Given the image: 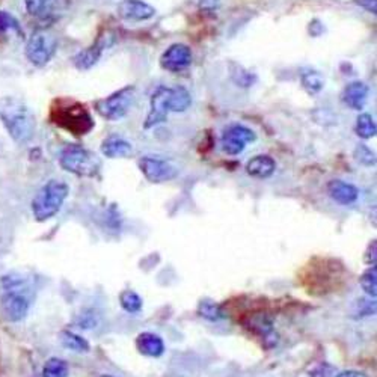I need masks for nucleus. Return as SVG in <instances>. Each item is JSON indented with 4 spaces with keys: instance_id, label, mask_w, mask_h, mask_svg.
I'll use <instances>...</instances> for the list:
<instances>
[{
    "instance_id": "obj_1",
    "label": "nucleus",
    "mask_w": 377,
    "mask_h": 377,
    "mask_svg": "<svg viewBox=\"0 0 377 377\" xmlns=\"http://www.w3.org/2000/svg\"><path fill=\"white\" fill-rule=\"evenodd\" d=\"M0 121L17 144L28 142L35 133V117L23 102L14 97L0 98Z\"/></svg>"
},
{
    "instance_id": "obj_2",
    "label": "nucleus",
    "mask_w": 377,
    "mask_h": 377,
    "mask_svg": "<svg viewBox=\"0 0 377 377\" xmlns=\"http://www.w3.org/2000/svg\"><path fill=\"white\" fill-rule=\"evenodd\" d=\"M70 187L62 180H50L32 200V213L38 222L55 218L68 198Z\"/></svg>"
},
{
    "instance_id": "obj_3",
    "label": "nucleus",
    "mask_w": 377,
    "mask_h": 377,
    "mask_svg": "<svg viewBox=\"0 0 377 377\" xmlns=\"http://www.w3.org/2000/svg\"><path fill=\"white\" fill-rule=\"evenodd\" d=\"M59 165L70 174L89 178L95 177L102 168V163L97 155L80 145L65 146L61 153Z\"/></svg>"
},
{
    "instance_id": "obj_4",
    "label": "nucleus",
    "mask_w": 377,
    "mask_h": 377,
    "mask_svg": "<svg viewBox=\"0 0 377 377\" xmlns=\"http://www.w3.org/2000/svg\"><path fill=\"white\" fill-rule=\"evenodd\" d=\"M136 89L135 86L122 88L119 91L113 93L112 95L102 98L95 103V110L100 117L108 121H118L124 118L127 112L135 103Z\"/></svg>"
},
{
    "instance_id": "obj_5",
    "label": "nucleus",
    "mask_w": 377,
    "mask_h": 377,
    "mask_svg": "<svg viewBox=\"0 0 377 377\" xmlns=\"http://www.w3.org/2000/svg\"><path fill=\"white\" fill-rule=\"evenodd\" d=\"M57 50V39L52 32L39 29L32 34L26 44V57L35 67H46Z\"/></svg>"
},
{
    "instance_id": "obj_6",
    "label": "nucleus",
    "mask_w": 377,
    "mask_h": 377,
    "mask_svg": "<svg viewBox=\"0 0 377 377\" xmlns=\"http://www.w3.org/2000/svg\"><path fill=\"white\" fill-rule=\"evenodd\" d=\"M139 168H141L144 177L150 183L155 184L171 182L178 175V171L174 165H171L166 160L151 157V155H146L139 160Z\"/></svg>"
},
{
    "instance_id": "obj_7",
    "label": "nucleus",
    "mask_w": 377,
    "mask_h": 377,
    "mask_svg": "<svg viewBox=\"0 0 377 377\" xmlns=\"http://www.w3.org/2000/svg\"><path fill=\"white\" fill-rule=\"evenodd\" d=\"M56 124H61L75 135H85L94 127L91 117H89V113L81 106L59 110V115L56 118Z\"/></svg>"
},
{
    "instance_id": "obj_8",
    "label": "nucleus",
    "mask_w": 377,
    "mask_h": 377,
    "mask_svg": "<svg viewBox=\"0 0 377 377\" xmlns=\"http://www.w3.org/2000/svg\"><path fill=\"white\" fill-rule=\"evenodd\" d=\"M0 308H2V314L8 322L17 323L26 318L30 303L24 294L15 290H8L0 299Z\"/></svg>"
},
{
    "instance_id": "obj_9",
    "label": "nucleus",
    "mask_w": 377,
    "mask_h": 377,
    "mask_svg": "<svg viewBox=\"0 0 377 377\" xmlns=\"http://www.w3.org/2000/svg\"><path fill=\"white\" fill-rule=\"evenodd\" d=\"M255 139L257 135L251 128L234 124L225 130L222 136V150L228 155H239L246 148V145L253 142Z\"/></svg>"
},
{
    "instance_id": "obj_10",
    "label": "nucleus",
    "mask_w": 377,
    "mask_h": 377,
    "mask_svg": "<svg viewBox=\"0 0 377 377\" xmlns=\"http://www.w3.org/2000/svg\"><path fill=\"white\" fill-rule=\"evenodd\" d=\"M192 59L193 56H192L191 47L182 43H177V44H172L169 48H166V52L162 55L160 65L162 68L166 71L180 72L191 67Z\"/></svg>"
},
{
    "instance_id": "obj_11",
    "label": "nucleus",
    "mask_w": 377,
    "mask_h": 377,
    "mask_svg": "<svg viewBox=\"0 0 377 377\" xmlns=\"http://www.w3.org/2000/svg\"><path fill=\"white\" fill-rule=\"evenodd\" d=\"M169 93H171V88H166V86H159L153 93L151 100H150V112L148 115H146V119L144 124L145 128H153L166 121L168 113H169V108H168Z\"/></svg>"
},
{
    "instance_id": "obj_12",
    "label": "nucleus",
    "mask_w": 377,
    "mask_h": 377,
    "mask_svg": "<svg viewBox=\"0 0 377 377\" xmlns=\"http://www.w3.org/2000/svg\"><path fill=\"white\" fill-rule=\"evenodd\" d=\"M112 44H113V37L109 35V34H106L104 37L98 38L95 41V44L85 48V50L79 52L75 57H72V64H75V67L77 70L93 68L94 65H97V62L100 61V57L103 56L106 48L110 47Z\"/></svg>"
},
{
    "instance_id": "obj_13",
    "label": "nucleus",
    "mask_w": 377,
    "mask_h": 377,
    "mask_svg": "<svg viewBox=\"0 0 377 377\" xmlns=\"http://www.w3.org/2000/svg\"><path fill=\"white\" fill-rule=\"evenodd\" d=\"M118 15L128 21H146L155 15V10L142 0H122L118 5Z\"/></svg>"
},
{
    "instance_id": "obj_14",
    "label": "nucleus",
    "mask_w": 377,
    "mask_h": 377,
    "mask_svg": "<svg viewBox=\"0 0 377 377\" xmlns=\"http://www.w3.org/2000/svg\"><path fill=\"white\" fill-rule=\"evenodd\" d=\"M327 193H329L335 202L341 204V206H350L359 196L358 187L342 182V180H332V182H329V184H327Z\"/></svg>"
},
{
    "instance_id": "obj_15",
    "label": "nucleus",
    "mask_w": 377,
    "mask_h": 377,
    "mask_svg": "<svg viewBox=\"0 0 377 377\" xmlns=\"http://www.w3.org/2000/svg\"><path fill=\"white\" fill-rule=\"evenodd\" d=\"M368 93L370 89L364 81H351L342 91V102L346 103L350 109L362 110L367 103Z\"/></svg>"
},
{
    "instance_id": "obj_16",
    "label": "nucleus",
    "mask_w": 377,
    "mask_h": 377,
    "mask_svg": "<svg viewBox=\"0 0 377 377\" xmlns=\"http://www.w3.org/2000/svg\"><path fill=\"white\" fill-rule=\"evenodd\" d=\"M136 347L144 356L148 358H160L165 354V342H163L162 337L153 332H144L137 335Z\"/></svg>"
},
{
    "instance_id": "obj_17",
    "label": "nucleus",
    "mask_w": 377,
    "mask_h": 377,
    "mask_svg": "<svg viewBox=\"0 0 377 377\" xmlns=\"http://www.w3.org/2000/svg\"><path fill=\"white\" fill-rule=\"evenodd\" d=\"M276 169V162L270 157V155H255V157H252L248 165H246V172L253 178L258 180H266L270 178L275 174Z\"/></svg>"
},
{
    "instance_id": "obj_18",
    "label": "nucleus",
    "mask_w": 377,
    "mask_h": 377,
    "mask_svg": "<svg viewBox=\"0 0 377 377\" xmlns=\"http://www.w3.org/2000/svg\"><path fill=\"white\" fill-rule=\"evenodd\" d=\"M132 151H133L132 144L118 136L108 137L102 145V153L109 159L127 157V155L132 154Z\"/></svg>"
},
{
    "instance_id": "obj_19",
    "label": "nucleus",
    "mask_w": 377,
    "mask_h": 377,
    "mask_svg": "<svg viewBox=\"0 0 377 377\" xmlns=\"http://www.w3.org/2000/svg\"><path fill=\"white\" fill-rule=\"evenodd\" d=\"M191 106H192V97H191V93H188L184 86L171 88L169 100H168L169 112L182 113V112H186Z\"/></svg>"
},
{
    "instance_id": "obj_20",
    "label": "nucleus",
    "mask_w": 377,
    "mask_h": 377,
    "mask_svg": "<svg viewBox=\"0 0 377 377\" xmlns=\"http://www.w3.org/2000/svg\"><path fill=\"white\" fill-rule=\"evenodd\" d=\"M59 340L65 349L76 351V354H86V351H89V342L84 337L71 331H62L59 334Z\"/></svg>"
},
{
    "instance_id": "obj_21",
    "label": "nucleus",
    "mask_w": 377,
    "mask_h": 377,
    "mask_svg": "<svg viewBox=\"0 0 377 377\" xmlns=\"http://www.w3.org/2000/svg\"><path fill=\"white\" fill-rule=\"evenodd\" d=\"M302 86L309 95H316L325 88V79L318 71H305L300 76Z\"/></svg>"
},
{
    "instance_id": "obj_22",
    "label": "nucleus",
    "mask_w": 377,
    "mask_h": 377,
    "mask_svg": "<svg viewBox=\"0 0 377 377\" xmlns=\"http://www.w3.org/2000/svg\"><path fill=\"white\" fill-rule=\"evenodd\" d=\"M119 303L122 309L126 311L128 314H137L141 313V309L144 307L142 298L139 296V294L133 290H124L121 291L119 294Z\"/></svg>"
},
{
    "instance_id": "obj_23",
    "label": "nucleus",
    "mask_w": 377,
    "mask_h": 377,
    "mask_svg": "<svg viewBox=\"0 0 377 377\" xmlns=\"http://www.w3.org/2000/svg\"><path fill=\"white\" fill-rule=\"evenodd\" d=\"M68 373L67 360L61 358H50L43 367V377H67Z\"/></svg>"
},
{
    "instance_id": "obj_24",
    "label": "nucleus",
    "mask_w": 377,
    "mask_h": 377,
    "mask_svg": "<svg viewBox=\"0 0 377 377\" xmlns=\"http://www.w3.org/2000/svg\"><path fill=\"white\" fill-rule=\"evenodd\" d=\"M198 313L201 317L207 318V320L210 322H219L226 317L222 307L213 300H201L198 307Z\"/></svg>"
},
{
    "instance_id": "obj_25",
    "label": "nucleus",
    "mask_w": 377,
    "mask_h": 377,
    "mask_svg": "<svg viewBox=\"0 0 377 377\" xmlns=\"http://www.w3.org/2000/svg\"><path fill=\"white\" fill-rule=\"evenodd\" d=\"M377 133L374 118L370 113L359 115L356 119V135L362 139H371Z\"/></svg>"
},
{
    "instance_id": "obj_26",
    "label": "nucleus",
    "mask_w": 377,
    "mask_h": 377,
    "mask_svg": "<svg viewBox=\"0 0 377 377\" xmlns=\"http://www.w3.org/2000/svg\"><path fill=\"white\" fill-rule=\"evenodd\" d=\"M359 284L368 298L376 299L377 296V269L376 266H370L365 272L360 275Z\"/></svg>"
},
{
    "instance_id": "obj_27",
    "label": "nucleus",
    "mask_w": 377,
    "mask_h": 377,
    "mask_svg": "<svg viewBox=\"0 0 377 377\" xmlns=\"http://www.w3.org/2000/svg\"><path fill=\"white\" fill-rule=\"evenodd\" d=\"M26 10L34 17H46L50 12L53 0H24Z\"/></svg>"
},
{
    "instance_id": "obj_28",
    "label": "nucleus",
    "mask_w": 377,
    "mask_h": 377,
    "mask_svg": "<svg viewBox=\"0 0 377 377\" xmlns=\"http://www.w3.org/2000/svg\"><path fill=\"white\" fill-rule=\"evenodd\" d=\"M8 30L17 32L19 35L23 37V29L20 26V23L15 20L11 14H8L6 11H0V34H5Z\"/></svg>"
},
{
    "instance_id": "obj_29",
    "label": "nucleus",
    "mask_w": 377,
    "mask_h": 377,
    "mask_svg": "<svg viewBox=\"0 0 377 377\" xmlns=\"http://www.w3.org/2000/svg\"><path fill=\"white\" fill-rule=\"evenodd\" d=\"M235 71L233 70L231 71V76H233V79H234V81H235V84L237 85H240V86H244V88H249V86H252V84H253V81H255V76H253V75H251V72L249 71H246V70H243L242 67H240V65H239V67H237V65H235Z\"/></svg>"
},
{
    "instance_id": "obj_30",
    "label": "nucleus",
    "mask_w": 377,
    "mask_h": 377,
    "mask_svg": "<svg viewBox=\"0 0 377 377\" xmlns=\"http://www.w3.org/2000/svg\"><path fill=\"white\" fill-rule=\"evenodd\" d=\"M355 157L359 163H362L365 166H374L376 165V157L374 153L368 148L365 145H359L355 150Z\"/></svg>"
},
{
    "instance_id": "obj_31",
    "label": "nucleus",
    "mask_w": 377,
    "mask_h": 377,
    "mask_svg": "<svg viewBox=\"0 0 377 377\" xmlns=\"http://www.w3.org/2000/svg\"><path fill=\"white\" fill-rule=\"evenodd\" d=\"M332 373H334V367L326 362H322L309 373V377H332Z\"/></svg>"
},
{
    "instance_id": "obj_32",
    "label": "nucleus",
    "mask_w": 377,
    "mask_h": 377,
    "mask_svg": "<svg viewBox=\"0 0 377 377\" xmlns=\"http://www.w3.org/2000/svg\"><path fill=\"white\" fill-rule=\"evenodd\" d=\"M376 252H377V243L376 240H373L368 246L367 253H365V263L368 266H376Z\"/></svg>"
},
{
    "instance_id": "obj_33",
    "label": "nucleus",
    "mask_w": 377,
    "mask_h": 377,
    "mask_svg": "<svg viewBox=\"0 0 377 377\" xmlns=\"http://www.w3.org/2000/svg\"><path fill=\"white\" fill-rule=\"evenodd\" d=\"M356 3L368 12L371 14L377 12V0H356Z\"/></svg>"
},
{
    "instance_id": "obj_34",
    "label": "nucleus",
    "mask_w": 377,
    "mask_h": 377,
    "mask_svg": "<svg viewBox=\"0 0 377 377\" xmlns=\"http://www.w3.org/2000/svg\"><path fill=\"white\" fill-rule=\"evenodd\" d=\"M309 34L313 35V37H320L323 32H325V28H323V24L318 21V20H313L309 23Z\"/></svg>"
},
{
    "instance_id": "obj_35",
    "label": "nucleus",
    "mask_w": 377,
    "mask_h": 377,
    "mask_svg": "<svg viewBox=\"0 0 377 377\" xmlns=\"http://www.w3.org/2000/svg\"><path fill=\"white\" fill-rule=\"evenodd\" d=\"M335 377H368L365 373L362 371H356V370H346L340 374H337Z\"/></svg>"
},
{
    "instance_id": "obj_36",
    "label": "nucleus",
    "mask_w": 377,
    "mask_h": 377,
    "mask_svg": "<svg viewBox=\"0 0 377 377\" xmlns=\"http://www.w3.org/2000/svg\"><path fill=\"white\" fill-rule=\"evenodd\" d=\"M219 5V0H201V8H216Z\"/></svg>"
},
{
    "instance_id": "obj_37",
    "label": "nucleus",
    "mask_w": 377,
    "mask_h": 377,
    "mask_svg": "<svg viewBox=\"0 0 377 377\" xmlns=\"http://www.w3.org/2000/svg\"><path fill=\"white\" fill-rule=\"evenodd\" d=\"M100 377H112V376H106V374H104V376H100Z\"/></svg>"
}]
</instances>
